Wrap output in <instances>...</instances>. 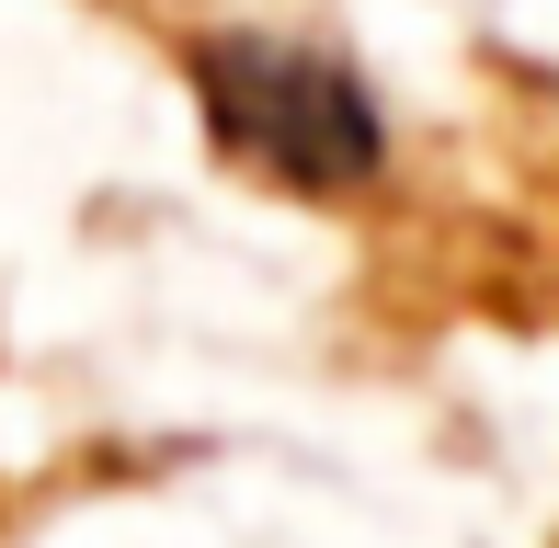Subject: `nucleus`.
<instances>
[{"mask_svg": "<svg viewBox=\"0 0 559 548\" xmlns=\"http://www.w3.org/2000/svg\"><path fill=\"white\" fill-rule=\"evenodd\" d=\"M194 92H206V127L240 148L251 171H274V183H297V194H354L389 160V127H377L366 81L332 69V58H309V46L217 35V46H194Z\"/></svg>", "mask_w": 559, "mask_h": 548, "instance_id": "f257e3e1", "label": "nucleus"}]
</instances>
